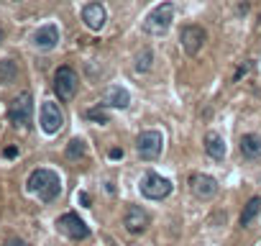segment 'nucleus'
Here are the masks:
<instances>
[{
	"label": "nucleus",
	"mask_w": 261,
	"mask_h": 246,
	"mask_svg": "<svg viewBox=\"0 0 261 246\" xmlns=\"http://www.w3.org/2000/svg\"><path fill=\"white\" fill-rule=\"evenodd\" d=\"M26 187H28V193L39 195L44 203H51V200H56L62 193V180H59V174L51 172V170H36V172H31Z\"/></svg>",
	"instance_id": "nucleus-1"
},
{
	"label": "nucleus",
	"mask_w": 261,
	"mask_h": 246,
	"mask_svg": "<svg viewBox=\"0 0 261 246\" xmlns=\"http://www.w3.org/2000/svg\"><path fill=\"white\" fill-rule=\"evenodd\" d=\"M172 21H174V5H172V3H162V5H156L151 13L146 16L143 31L151 33V36H162V33L169 31Z\"/></svg>",
	"instance_id": "nucleus-2"
},
{
	"label": "nucleus",
	"mask_w": 261,
	"mask_h": 246,
	"mask_svg": "<svg viewBox=\"0 0 261 246\" xmlns=\"http://www.w3.org/2000/svg\"><path fill=\"white\" fill-rule=\"evenodd\" d=\"M77 85H79V77L72 67H59V70L54 72V93L59 100H64V103L74 98Z\"/></svg>",
	"instance_id": "nucleus-3"
},
{
	"label": "nucleus",
	"mask_w": 261,
	"mask_h": 246,
	"mask_svg": "<svg viewBox=\"0 0 261 246\" xmlns=\"http://www.w3.org/2000/svg\"><path fill=\"white\" fill-rule=\"evenodd\" d=\"M162 147H164L162 131H143V133H139V139H136V151H139V156L146 162L156 159V156L162 154Z\"/></svg>",
	"instance_id": "nucleus-4"
},
{
	"label": "nucleus",
	"mask_w": 261,
	"mask_h": 246,
	"mask_svg": "<svg viewBox=\"0 0 261 246\" xmlns=\"http://www.w3.org/2000/svg\"><path fill=\"white\" fill-rule=\"evenodd\" d=\"M31 110H33V100H31V93H21L16 95V100L10 103L8 108V118L13 126H28L31 123Z\"/></svg>",
	"instance_id": "nucleus-5"
},
{
	"label": "nucleus",
	"mask_w": 261,
	"mask_h": 246,
	"mask_svg": "<svg viewBox=\"0 0 261 246\" xmlns=\"http://www.w3.org/2000/svg\"><path fill=\"white\" fill-rule=\"evenodd\" d=\"M141 193L149 200H164V197H169V193H172V182L162 174H146L143 182H141Z\"/></svg>",
	"instance_id": "nucleus-6"
},
{
	"label": "nucleus",
	"mask_w": 261,
	"mask_h": 246,
	"mask_svg": "<svg viewBox=\"0 0 261 246\" xmlns=\"http://www.w3.org/2000/svg\"><path fill=\"white\" fill-rule=\"evenodd\" d=\"M64 126V113L62 108L51 103V100H47V103L41 105V128L44 133H49V136H54V133H59Z\"/></svg>",
	"instance_id": "nucleus-7"
},
{
	"label": "nucleus",
	"mask_w": 261,
	"mask_h": 246,
	"mask_svg": "<svg viewBox=\"0 0 261 246\" xmlns=\"http://www.w3.org/2000/svg\"><path fill=\"white\" fill-rule=\"evenodd\" d=\"M205 28L202 26H195V24H187L182 26L179 31V41H182V49L190 54V57H195V54L202 49V44H205Z\"/></svg>",
	"instance_id": "nucleus-8"
},
{
	"label": "nucleus",
	"mask_w": 261,
	"mask_h": 246,
	"mask_svg": "<svg viewBox=\"0 0 261 246\" xmlns=\"http://www.w3.org/2000/svg\"><path fill=\"white\" fill-rule=\"evenodd\" d=\"M56 226H59V231L64 233V236H70L74 241L79 239H87L90 236V228H87V223L79 218L77 213H64L59 221H56Z\"/></svg>",
	"instance_id": "nucleus-9"
},
{
	"label": "nucleus",
	"mask_w": 261,
	"mask_h": 246,
	"mask_svg": "<svg viewBox=\"0 0 261 246\" xmlns=\"http://www.w3.org/2000/svg\"><path fill=\"white\" fill-rule=\"evenodd\" d=\"M190 190L197 200H210L218 195V182L210 174H192L190 177Z\"/></svg>",
	"instance_id": "nucleus-10"
},
{
	"label": "nucleus",
	"mask_w": 261,
	"mask_h": 246,
	"mask_svg": "<svg viewBox=\"0 0 261 246\" xmlns=\"http://www.w3.org/2000/svg\"><path fill=\"white\" fill-rule=\"evenodd\" d=\"M123 226H126L128 233H143L149 228V213L141 205H131L126 210V218H123Z\"/></svg>",
	"instance_id": "nucleus-11"
},
{
	"label": "nucleus",
	"mask_w": 261,
	"mask_h": 246,
	"mask_svg": "<svg viewBox=\"0 0 261 246\" xmlns=\"http://www.w3.org/2000/svg\"><path fill=\"white\" fill-rule=\"evenodd\" d=\"M82 21H85V26L90 31H100V28L105 26V21H108V13H105V8L100 5V3H90L82 10Z\"/></svg>",
	"instance_id": "nucleus-12"
},
{
	"label": "nucleus",
	"mask_w": 261,
	"mask_h": 246,
	"mask_svg": "<svg viewBox=\"0 0 261 246\" xmlns=\"http://www.w3.org/2000/svg\"><path fill=\"white\" fill-rule=\"evenodd\" d=\"M56 41H59V28H56L54 24L49 26H41L36 33H33V47L41 49V51H49L56 47Z\"/></svg>",
	"instance_id": "nucleus-13"
},
{
	"label": "nucleus",
	"mask_w": 261,
	"mask_h": 246,
	"mask_svg": "<svg viewBox=\"0 0 261 246\" xmlns=\"http://www.w3.org/2000/svg\"><path fill=\"white\" fill-rule=\"evenodd\" d=\"M103 105H108V108H128L131 105V95H128V90L126 87H120V85H110L108 90L103 93Z\"/></svg>",
	"instance_id": "nucleus-14"
},
{
	"label": "nucleus",
	"mask_w": 261,
	"mask_h": 246,
	"mask_svg": "<svg viewBox=\"0 0 261 246\" xmlns=\"http://www.w3.org/2000/svg\"><path fill=\"white\" fill-rule=\"evenodd\" d=\"M205 151H208L210 159L220 162L223 156H225V141H223V136H218V133H208V136H205Z\"/></svg>",
	"instance_id": "nucleus-15"
},
{
	"label": "nucleus",
	"mask_w": 261,
	"mask_h": 246,
	"mask_svg": "<svg viewBox=\"0 0 261 246\" xmlns=\"http://www.w3.org/2000/svg\"><path fill=\"white\" fill-rule=\"evenodd\" d=\"M241 154L246 156V159H259L261 156V136L246 133V136L241 139Z\"/></svg>",
	"instance_id": "nucleus-16"
},
{
	"label": "nucleus",
	"mask_w": 261,
	"mask_h": 246,
	"mask_svg": "<svg viewBox=\"0 0 261 246\" xmlns=\"http://www.w3.org/2000/svg\"><path fill=\"white\" fill-rule=\"evenodd\" d=\"M16 77H18L16 62L13 59H0V82L10 85V82H16Z\"/></svg>",
	"instance_id": "nucleus-17"
},
{
	"label": "nucleus",
	"mask_w": 261,
	"mask_h": 246,
	"mask_svg": "<svg viewBox=\"0 0 261 246\" xmlns=\"http://www.w3.org/2000/svg\"><path fill=\"white\" fill-rule=\"evenodd\" d=\"M261 213V197H251L246 203V208H243V213H241V226H248L256 216Z\"/></svg>",
	"instance_id": "nucleus-18"
},
{
	"label": "nucleus",
	"mask_w": 261,
	"mask_h": 246,
	"mask_svg": "<svg viewBox=\"0 0 261 246\" xmlns=\"http://www.w3.org/2000/svg\"><path fill=\"white\" fill-rule=\"evenodd\" d=\"M85 116H87L90 121L100 123V126H103V123H110V113H108V105H103V103H100L97 108H90Z\"/></svg>",
	"instance_id": "nucleus-19"
},
{
	"label": "nucleus",
	"mask_w": 261,
	"mask_h": 246,
	"mask_svg": "<svg viewBox=\"0 0 261 246\" xmlns=\"http://www.w3.org/2000/svg\"><path fill=\"white\" fill-rule=\"evenodd\" d=\"M151 62H154V51L151 49H143L139 57H136V72H149L151 70Z\"/></svg>",
	"instance_id": "nucleus-20"
},
{
	"label": "nucleus",
	"mask_w": 261,
	"mask_h": 246,
	"mask_svg": "<svg viewBox=\"0 0 261 246\" xmlns=\"http://www.w3.org/2000/svg\"><path fill=\"white\" fill-rule=\"evenodd\" d=\"M67 156H70V159H79V156H85V141L82 139H72L70 147H67Z\"/></svg>",
	"instance_id": "nucleus-21"
},
{
	"label": "nucleus",
	"mask_w": 261,
	"mask_h": 246,
	"mask_svg": "<svg viewBox=\"0 0 261 246\" xmlns=\"http://www.w3.org/2000/svg\"><path fill=\"white\" fill-rule=\"evenodd\" d=\"M79 203H82L85 208H90V203H93V200H90V195H87V193H79Z\"/></svg>",
	"instance_id": "nucleus-22"
},
{
	"label": "nucleus",
	"mask_w": 261,
	"mask_h": 246,
	"mask_svg": "<svg viewBox=\"0 0 261 246\" xmlns=\"http://www.w3.org/2000/svg\"><path fill=\"white\" fill-rule=\"evenodd\" d=\"M5 246H28V244H26V241H21V239H8Z\"/></svg>",
	"instance_id": "nucleus-23"
},
{
	"label": "nucleus",
	"mask_w": 261,
	"mask_h": 246,
	"mask_svg": "<svg viewBox=\"0 0 261 246\" xmlns=\"http://www.w3.org/2000/svg\"><path fill=\"white\" fill-rule=\"evenodd\" d=\"M248 70H251V64H246V67H241V70H238V72H236V80H241V77H243V74H246Z\"/></svg>",
	"instance_id": "nucleus-24"
},
{
	"label": "nucleus",
	"mask_w": 261,
	"mask_h": 246,
	"mask_svg": "<svg viewBox=\"0 0 261 246\" xmlns=\"http://www.w3.org/2000/svg\"><path fill=\"white\" fill-rule=\"evenodd\" d=\"M5 156H8V159H13V156H18V149H16V147L5 149Z\"/></svg>",
	"instance_id": "nucleus-25"
},
{
	"label": "nucleus",
	"mask_w": 261,
	"mask_h": 246,
	"mask_svg": "<svg viewBox=\"0 0 261 246\" xmlns=\"http://www.w3.org/2000/svg\"><path fill=\"white\" fill-rule=\"evenodd\" d=\"M110 156H113V159H120V156H123V149H110Z\"/></svg>",
	"instance_id": "nucleus-26"
},
{
	"label": "nucleus",
	"mask_w": 261,
	"mask_h": 246,
	"mask_svg": "<svg viewBox=\"0 0 261 246\" xmlns=\"http://www.w3.org/2000/svg\"><path fill=\"white\" fill-rule=\"evenodd\" d=\"M0 41H3V31H0Z\"/></svg>",
	"instance_id": "nucleus-27"
},
{
	"label": "nucleus",
	"mask_w": 261,
	"mask_h": 246,
	"mask_svg": "<svg viewBox=\"0 0 261 246\" xmlns=\"http://www.w3.org/2000/svg\"><path fill=\"white\" fill-rule=\"evenodd\" d=\"M13 3H21V0H13Z\"/></svg>",
	"instance_id": "nucleus-28"
}]
</instances>
